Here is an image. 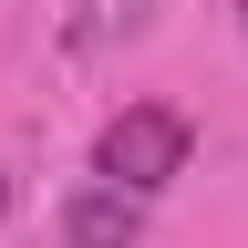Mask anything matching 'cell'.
Listing matches in <instances>:
<instances>
[{
  "mask_svg": "<svg viewBox=\"0 0 248 248\" xmlns=\"http://www.w3.org/2000/svg\"><path fill=\"white\" fill-rule=\"evenodd\" d=\"M62 238H73V248H145L135 197H114V186H83V197L62 207Z\"/></svg>",
  "mask_w": 248,
  "mask_h": 248,
  "instance_id": "2",
  "label": "cell"
},
{
  "mask_svg": "<svg viewBox=\"0 0 248 248\" xmlns=\"http://www.w3.org/2000/svg\"><path fill=\"white\" fill-rule=\"evenodd\" d=\"M176 166H186V114L176 104H124L104 124V145H93V176H104L114 197H155Z\"/></svg>",
  "mask_w": 248,
  "mask_h": 248,
  "instance_id": "1",
  "label": "cell"
},
{
  "mask_svg": "<svg viewBox=\"0 0 248 248\" xmlns=\"http://www.w3.org/2000/svg\"><path fill=\"white\" fill-rule=\"evenodd\" d=\"M0 217H11V176H0Z\"/></svg>",
  "mask_w": 248,
  "mask_h": 248,
  "instance_id": "3",
  "label": "cell"
},
{
  "mask_svg": "<svg viewBox=\"0 0 248 248\" xmlns=\"http://www.w3.org/2000/svg\"><path fill=\"white\" fill-rule=\"evenodd\" d=\"M238 31H248V0H238Z\"/></svg>",
  "mask_w": 248,
  "mask_h": 248,
  "instance_id": "4",
  "label": "cell"
}]
</instances>
